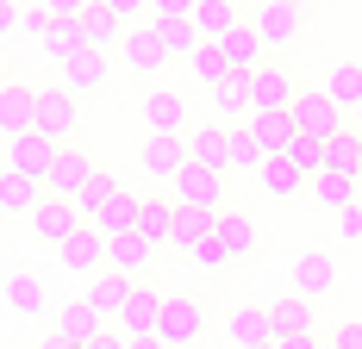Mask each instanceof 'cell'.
Instances as JSON below:
<instances>
[{"label": "cell", "instance_id": "cell-1", "mask_svg": "<svg viewBox=\"0 0 362 349\" xmlns=\"http://www.w3.org/2000/svg\"><path fill=\"white\" fill-rule=\"evenodd\" d=\"M206 324H213V312H206V300H200V293H163L156 337H163L169 349H194L200 337H206Z\"/></svg>", "mask_w": 362, "mask_h": 349}, {"label": "cell", "instance_id": "cell-2", "mask_svg": "<svg viewBox=\"0 0 362 349\" xmlns=\"http://www.w3.org/2000/svg\"><path fill=\"white\" fill-rule=\"evenodd\" d=\"M293 131H306V138H337V131H344V125H350V112H344V106L331 100L325 88H300V94H293Z\"/></svg>", "mask_w": 362, "mask_h": 349}, {"label": "cell", "instance_id": "cell-3", "mask_svg": "<svg viewBox=\"0 0 362 349\" xmlns=\"http://www.w3.org/2000/svg\"><path fill=\"white\" fill-rule=\"evenodd\" d=\"M37 131L50 143H69L75 131H81V94H69L63 81L37 88Z\"/></svg>", "mask_w": 362, "mask_h": 349}, {"label": "cell", "instance_id": "cell-4", "mask_svg": "<svg viewBox=\"0 0 362 349\" xmlns=\"http://www.w3.org/2000/svg\"><path fill=\"white\" fill-rule=\"evenodd\" d=\"M169 200L175 206H206V212H225V169H206V162H187V169L169 181Z\"/></svg>", "mask_w": 362, "mask_h": 349}, {"label": "cell", "instance_id": "cell-5", "mask_svg": "<svg viewBox=\"0 0 362 349\" xmlns=\"http://www.w3.org/2000/svg\"><path fill=\"white\" fill-rule=\"evenodd\" d=\"M250 25H256V37H262L269 50H288L293 37L306 32V6H300V0H256Z\"/></svg>", "mask_w": 362, "mask_h": 349}, {"label": "cell", "instance_id": "cell-6", "mask_svg": "<svg viewBox=\"0 0 362 349\" xmlns=\"http://www.w3.org/2000/svg\"><path fill=\"white\" fill-rule=\"evenodd\" d=\"M57 81L69 88V94H100L112 81V50H94V44H81L75 57L57 63Z\"/></svg>", "mask_w": 362, "mask_h": 349}, {"label": "cell", "instance_id": "cell-7", "mask_svg": "<svg viewBox=\"0 0 362 349\" xmlns=\"http://www.w3.org/2000/svg\"><path fill=\"white\" fill-rule=\"evenodd\" d=\"M57 268L75 275V280H94V275H100V268H107V237H100V225H81L69 244L57 249Z\"/></svg>", "mask_w": 362, "mask_h": 349}, {"label": "cell", "instance_id": "cell-8", "mask_svg": "<svg viewBox=\"0 0 362 349\" xmlns=\"http://www.w3.org/2000/svg\"><path fill=\"white\" fill-rule=\"evenodd\" d=\"M81 225H88V218H81V206H75V200H57V194H44V200H37V212H32L37 244H50V249H63Z\"/></svg>", "mask_w": 362, "mask_h": 349}, {"label": "cell", "instance_id": "cell-9", "mask_svg": "<svg viewBox=\"0 0 362 349\" xmlns=\"http://www.w3.org/2000/svg\"><path fill=\"white\" fill-rule=\"evenodd\" d=\"M213 231H218V244H225V256H231V268L250 262L256 249H262V225H256V212H244V206H225Z\"/></svg>", "mask_w": 362, "mask_h": 349}, {"label": "cell", "instance_id": "cell-10", "mask_svg": "<svg viewBox=\"0 0 362 349\" xmlns=\"http://www.w3.org/2000/svg\"><path fill=\"white\" fill-rule=\"evenodd\" d=\"M57 156H63V143H50L44 131H19V138H6V169H19V174H37V181H50Z\"/></svg>", "mask_w": 362, "mask_h": 349}, {"label": "cell", "instance_id": "cell-11", "mask_svg": "<svg viewBox=\"0 0 362 349\" xmlns=\"http://www.w3.org/2000/svg\"><path fill=\"white\" fill-rule=\"evenodd\" d=\"M187 162H194V156H187V138H163V131H150L144 150H138V169H144L150 181H163V187H169Z\"/></svg>", "mask_w": 362, "mask_h": 349}, {"label": "cell", "instance_id": "cell-12", "mask_svg": "<svg viewBox=\"0 0 362 349\" xmlns=\"http://www.w3.org/2000/svg\"><path fill=\"white\" fill-rule=\"evenodd\" d=\"M144 131L187 138V94H175V88H150L144 94Z\"/></svg>", "mask_w": 362, "mask_h": 349}, {"label": "cell", "instance_id": "cell-13", "mask_svg": "<svg viewBox=\"0 0 362 349\" xmlns=\"http://www.w3.org/2000/svg\"><path fill=\"white\" fill-rule=\"evenodd\" d=\"M37 131V88L25 81H0V138Z\"/></svg>", "mask_w": 362, "mask_h": 349}, {"label": "cell", "instance_id": "cell-14", "mask_svg": "<svg viewBox=\"0 0 362 349\" xmlns=\"http://www.w3.org/2000/svg\"><path fill=\"white\" fill-rule=\"evenodd\" d=\"M331 287H337L331 249H300V256H293V293H300V300H325Z\"/></svg>", "mask_w": 362, "mask_h": 349}, {"label": "cell", "instance_id": "cell-15", "mask_svg": "<svg viewBox=\"0 0 362 349\" xmlns=\"http://www.w3.org/2000/svg\"><path fill=\"white\" fill-rule=\"evenodd\" d=\"M225 337H231V349H250V343H275V318H269V306H256V300H244V306H231V312H225Z\"/></svg>", "mask_w": 362, "mask_h": 349}, {"label": "cell", "instance_id": "cell-16", "mask_svg": "<svg viewBox=\"0 0 362 349\" xmlns=\"http://www.w3.org/2000/svg\"><path fill=\"white\" fill-rule=\"evenodd\" d=\"M50 187L37 181V174H19V169H0V218H32L37 200H44Z\"/></svg>", "mask_w": 362, "mask_h": 349}, {"label": "cell", "instance_id": "cell-17", "mask_svg": "<svg viewBox=\"0 0 362 349\" xmlns=\"http://www.w3.org/2000/svg\"><path fill=\"white\" fill-rule=\"evenodd\" d=\"M156 318H163V287L138 280L132 300H125V312H119V331L125 337H156Z\"/></svg>", "mask_w": 362, "mask_h": 349}, {"label": "cell", "instance_id": "cell-18", "mask_svg": "<svg viewBox=\"0 0 362 349\" xmlns=\"http://www.w3.org/2000/svg\"><path fill=\"white\" fill-rule=\"evenodd\" d=\"M293 94H300V81H293L288 69H250V100H256V112H288L293 106Z\"/></svg>", "mask_w": 362, "mask_h": 349}, {"label": "cell", "instance_id": "cell-19", "mask_svg": "<svg viewBox=\"0 0 362 349\" xmlns=\"http://www.w3.org/2000/svg\"><path fill=\"white\" fill-rule=\"evenodd\" d=\"M119 50H125V69H138V75H156L163 63H169V50H163V37H156V25H125V37H119Z\"/></svg>", "mask_w": 362, "mask_h": 349}, {"label": "cell", "instance_id": "cell-20", "mask_svg": "<svg viewBox=\"0 0 362 349\" xmlns=\"http://www.w3.org/2000/svg\"><path fill=\"white\" fill-rule=\"evenodd\" d=\"M94 156H88V150H69V143H63V156H57V169H50V181H44V187H50V194H57V200H75V194H81V187H88V181H94Z\"/></svg>", "mask_w": 362, "mask_h": 349}, {"label": "cell", "instance_id": "cell-21", "mask_svg": "<svg viewBox=\"0 0 362 349\" xmlns=\"http://www.w3.org/2000/svg\"><path fill=\"white\" fill-rule=\"evenodd\" d=\"M132 287H138L132 275H112V268H100V275L81 287V300H88L100 318H119V312H125V300H132Z\"/></svg>", "mask_w": 362, "mask_h": 349}, {"label": "cell", "instance_id": "cell-22", "mask_svg": "<svg viewBox=\"0 0 362 349\" xmlns=\"http://www.w3.org/2000/svg\"><path fill=\"white\" fill-rule=\"evenodd\" d=\"M256 181H262V194H269V200H300V194L313 187L288 156H262V162H256Z\"/></svg>", "mask_w": 362, "mask_h": 349}, {"label": "cell", "instance_id": "cell-23", "mask_svg": "<svg viewBox=\"0 0 362 349\" xmlns=\"http://www.w3.org/2000/svg\"><path fill=\"white\" fill-rule=\"evenodd\" d=\"M187 156L231 174V131H225V125H194V131H187Z\"/></svg>", "mask_w": 362, "mask_h": 349}, {"label": "cell", "instance_id": "cell-24", "mask_svg": "<svg viewBox=\"0 0 362 349\" xmlns=\"http://www.w3.org/2000/svg\"><path fill=\"white\" fill-rule=\"evenodd\" d=\"M306 194H313L325 212H344V206H356V200H362V181H356V174H337V169H319Z\"/></svg>", "mask_w": 362, "mask_h": 349}, {"label": "cell", "instance_id": "cell-25", "mask_svg": "<svg viewBox=\"0 0 362 349\" xmlns=\"http://www.w3.org/2000/svg\"><path fill=\"white\" fill-rule=\"evenodd\" d=\"M150 249H169L175 237V200H138V225H132Z\"/></svg>", "mask_w": 362, "mask_h": 349}, {"label": "cell", "instance_id": "cell-26", "mask_svg": "<svg viewBox=\"0 0 362 349\" xmlns=\"http://www.w3.org/2000/svg\"><path fill=\"white\" fill-rule=\"evenodd\" d=\"M150 256H156V249H150L144 237H138V231H125V237H107V268H112V275H132V280H144Z\"/></svg>", "mask_w": 362, "mask_h": 349}, {"label": "cell", "instance_id": "cell-27", "mask_svg": "<svg viewBox=\"0 0 362 349\" xmlns=\"http://www.w3.org/2000/svg\"><path fill=\"white\" fill-rule=\"evenodd\" d=\"M75 25H81V37H88L94 50H119V37H125V19L112 13L107 0H94V6H88V13H81Z\"/></svg>", "mask_w": 362, "mask_h": 349}, {"label": "cell", "instance_id": "cell-28", "mask_svg": "<svg viewBox=\"0 0 362 349\" xmlns=\"http://www.w3.org/2000/svg\"><path fill=\"white\" fill-rule=\"evenodd\" d=\"M269 318H275V337H306V331H319V300H275L269 306Z\"/></svg>", "mask_w": 362, "mask_h": 349}, {"label": "cell", "instance_id": "cell-29", "mask_svg": "<svg viewBox=\"0 0 362 349\" xmlns=\"http://www.w3.org/2000/svg\"><path fill=\"white\" fill-rule=\"evenodd\" d=\"M57 331H63V337H69L75 349H88V343H94V337H100V331H107V318L94 312L88 300H69V306L57 312Z\"/></svg>", "mask_w": 362, "mask_h": 349}, {"label": "cell", "instance_id": "cell-30", "mask_svg": "<svg viewBox=\"0 0 362 349\" xmlns=\"http://www.w3.org/2000/svg\"><path fill=\"white\" fill-rule=\"evenodd\" d=\"M213 225H218V212H206V206H175V237H169V249H200L206 237H213Z\"/></svg>", "mask_w": 362, "mask_h": 349}, {"label": "cell", "instance_id": "cell-31", "mask_svg": "<svg viewBox=\"0 0 362 349\" xmlns=\"http://www.w3.org/2000/svg\"><path fill=\"white\" fill-rule=\"evenodd\" d=\"M319 88H325V94L344 106V112H356V106H362V63H350V57H344V63H331Z\"/></svg>", "mask_w": 362, "mask_h": 349}, {"label": "cell", "instance_id": "cell-32", "mask_svg": "<svg viewBox=\"0 0 362 349\" xmlns=\"http://www.w3.org/2000/svg\"><path fill=\"white\" fill-rule=\"evenodd\" d=\"M218 44H225V57H231V69H262V50H269V44H262V37H256V25L250 19H244V25H231V32L218 37Z\"/></svg>", "mask_w": 362, "mask_h": 349}, {"label": "cell", "instance_id": "cell-33", "mask_svg": "<svg viewBox=\"0 0 362 349\" xmlns=\"http://www.w3.org/2000/svg\"><path fill=\"white\" fill-rule=\"evenodd\" d=\"M213 106H218V119H250V112H256V100H250V75L231 69V75L213 88Z\"/></svg>", "mask_w": 362, "mask_h": 349}, {"label": "cell", "instance_id": "cell-34", "mask_svg": "<svg viewBox=\"0 0 362 349\" xmlns=\"http://www.w3.org/2000/svg\"><path fill=\"white\" fill-rule=\"evenodd\" d=\"M244 125H250V138L262 143L269 156H281V150L293 143V112H250Z\"/></svg>", "mask_w": 362, "mask_h": 349}, {"label": "cell", "instance_id": "cell-35", "mask_svg": "<svg viewBox=\"0 0 362 349\" xmlns=\"http://www.w3.org/2000/svg\"><path fill=\"white\" fill-rule=\"evenodd\" d=\"M231 25H244L238 0H200V6H194V32H200V37H213V44H218Z\"/></svg>", "mask_w": 362, "mask_h": 349}, {"label": "cell", "instance_id": "cell-36", "mask_svg": "<svg viewBox=\"0 0 362 349\" xmlns=\"http://www.w3.org/2000/svg\"><path fill=\"white\" fill-rule=\"evenodd\" d=\"M6 306H13L19 318H44L50 293H44V280H37V275H25V268H19V275L6 280Z\"/></svg>", "mask_w": 362, "mask_h": 349}, {"label": "cell", "instance_id": "cell-37", "mask_svg": "<svg viewBox=\"0 0 362 349\" xmlns=\"http://www.w3.org/2000/svg\"><path fill=\"white\" fill-rule=\"evenodd\" d=\"M325 169H337V174H362V131H356V125H344L337 138H325Z\"/></svg>", "mask_w": 362, "mask_h": 349}, {"label": "cell", "instance_id": "cell-38", "mask_svg": "<svg viewBox=\"0 0 362 349\" xmlns=\"http://www.w3.org/2000/svg\"><path fill=\"white\" fill-rule=\"evenodd\" d=\"M187 69H194V81H200V88H218V81L231 75V57H225V44H213V37H200V50L187 57Z\"/></svg>", "mask_w": 362, "mask_h": 349}, {"label": "cell", "instance_id": "cell-39", "mask_svg": "<svg viewBox=\"0 0 362 349\" xmlns=\"http://www.w3.org/2000/svg\"><path fill=\"white\" fill-rule=\"evenodd\" d=\"M81 44H88V37H81V25L50 13V25H44V57H57V63H63V57H75Z\"/></svg>", "mask_w": 362, "mask_h": 349}, {"label": "cell", "instance_id": "cell-40", "mask_svg": "<svg viewBox=\"0 0 362 349\" xmlns=\"http://www.w3.org/2000/svg\"><path fill=\"white\" fill-rule=\"evenodd\" d=\"M150 25H156V37H163V50H169V57H194V50H200L194 19H150Z\"/></svg>", "mask_w": 362, "mask_h": 349}, {"label": "cell", "instance_id": "cell-41", "mask_svg": "<svg viewBox=\"0 0 362 349\" xmlns=\"http://www.w3.org/2000/svg\"><path fill=\"white\" fill-rule=\"evenodd\" d=\"M119 194H125V187H119L112 174H94V181H88V187L75 194V206H81V218H100V212H107L112 200H119Z\"/></svg>", "mask_w": 362, "mask_h": 349}, {"label": "cell", "instance_id": "cell-42", "mask_svg": "<svg viewBox=\"0 0 362 349\" xmlns=\"http://www.w3.org/2000/svg\"><path fill=\"white\" fill-rule=\"evenodd\" d=\"M88 225H100V237H125V231L138 225V200H132V194H119V200H112L100 218H88Z\"/></svg>", "mask_w": 362, "mask_h": 349}, {"label": "cell", "instance_id": "cell-43", "mask_svg": "<svg viewBox=\"0 0 362 349\" xmlns=\"http://www.w3.org/2000/svg\"><path fill=\"white\" fill-rule=\"evenodd\" d=\"M281 156H288V162H293L300 174H306V181L325 169V143H319V138H306V131H293V143L281 150Z\"/></svg>", "mask_w": 362, "mask_h": 349}, {"label": "cell", "instance_id": "cell-44", "mask_svg": "<svg viewBox=\"0 0 362 349\" xmlns=\"http://www.w3.org/2000/svg\"><path fill=\"white\" fill-rule=\"evenodd\" d=\"M187 256H194V262H200L206 275H218V268H231V256H225V244H218V231H213V237H206L200 249H187Z\"/></svg>", "mask_w": 362, "mask_h": 349}, {"label": "cell", "instance_id": "cell-45", "mask_svg": "<svg viewBox=\"0 0 362 349\" xmlns=\"http://www.w3.org/2000/svg\"><path fill=\"white\" fill-rule=\"evenodd\" d=\"M337 237H344V244H362V200L337 212Z\"/></svg>", "mask_w": 362, "mask_h": 349}, {"label": "cell", "instance_id": "cell-46", "mask_svg": "<svg viewBox=\"0 0 362 349\" xmlns=\"http://www.w3.org/2000/svg\"><path fill=\"white\" fill-rule=\"evenodd\" d=\"M200 0H150V19H194Z\"/></svg>", "mask_w": 362, "mask_h": 349}, {"label": "cell", "instance_id": "cell-47", "mask_svg": "<svg viewBox=\"0 0 362 349\" xmlns=\"http://www.w3.org/2000/svg\"><path fill=\"white\" fill-rule=\"evenodd\" d=\"M331 349H362V318L337 324V331H331Z\"/></svg>", "mask_w": 362, "mask_h": 349}, {"label": "cell", "instance_id": "cell-48", "mask_svg": "<svg viewBox=\"0 0 362 349\" xmlns=\"http://www.w3.org/2000/svg\"><path fill=\"white\" fill-rule=\"evenodd\" d=\"M37 6H44V13H57V19H81L94 0H37Z\"/></svg>", "mask_w": 362, "mask_h": 349}, {"label": "cell", "instance_id": "cell-49", "mask_svg": "<svg viewBox=\"0 0 362 349\" xmlns=\"http://www.w3.org/2000/svg\"><path fill=\"white\" fill-rule=\"evenodd\" d=\"M25 25V13H19V0H0V37H13Z\"/></svg>", "mask_w": 362, "mask_h": 349}, {"label": "cell", "instance_id": "cell-50", "mask_svg": "<svg viewBox=\"0 0 362 349\" xmlns=\"http://www.w3.org/2000/svg\"><path fill=\"white\" fill-rule=\"evenodd\" d=\"M88 349H132V337H125V331H112V324H107V331H100V337H94Z\"/></svg>", "mask_w": 362, "mask_h": 349}, {"label": "cell", "instance_id": "cell-51", "mask_svg": "<svg viewBox=\"0 0 362 349\" xmlns=\"http://www.w3.org/2000/svg\"><path fill=\"white\" fill-rule=\"evenodd\" d=\"M107 6H112V13H119V19H125V25H132V19H138V13H144V6H150V0H107Z\"/></svg>", "mask_w": 362, "mask_h": 349}, {"label": "cell", "instance_id": "cell-52", "mask_svg": "<svg viewBox=\"0 0 362 349\" xmlns=\"http://www.w3.org/2000/svg\"><path fill=\"white\" fill-rule=\"evenodd\" d=\"M275 349H319V331H306V337H275Z\"/></svg>", "mask_w": 362, "mask_h": 349}, {"label": "cell", "instance_id": "cell-53", "mask_svg": "<svg viewBox=\"0 0 362 349\" xmlns=\"http://www.w3.org/2000/svg\"><path fill=\"white\" fill-rule=\"evenodd\" d=\"M37 349H75V343H69V337H63V331H50V337H44V343H37Z\"/></svg>", "mask_w": 362, "mask_h": 349}, {"label": "cell", "instance_id": "cell-54", "mask_svg": "<svg viewBox=\"0 0 362 349\" xmlns=\"http://www.w3.org/2000/svg\"><path fill=\"white\" fill-rule=\"evenodd\" d=\"M132 349H169L163 337H132Z\"/></svg>", "mask_w": 362, "mask_h": 349}, {"label": "cell", "instance_id": "cell-55", "mask_svg": "<svg viewBox=\"0 0 362 349\" xmlns=\"http://www.w3.org/2000/svg\"><path fill=\"white\" fill-rule=\"evenodd\" d=\"M350 125H356V131H362V106H356V112H350Z\"/></svg>", "mask_w": 362, "mask_h": 349}, {"label": "cell", "instance_id": "cell-56", "mask_svg": "<svg viewBox=\"0 0 362 349\" xmlns=\"http://www.w3.org/2000/svg\"><path fill=\"white\" fill-rule=\"evenodd\" d=\"M0 81H6V50H0Z\"/></svg>", "mask_w": 362, "mask_h": 349}, {"label": "cell", "instance_id": "cell-57", "mask_svg": "<svg viewBox=\"0 0 362 349\" xmlns=\"http://www.w3.org/2000/svg\"><path fill=\"white\" fill-rule=\"evenodd\" d=\"M250 349H275V343H250Z\"/></svg>", "mask_w": 362, "mask_h": 349}, {"label": "cell", "instance_id": "cell-58", "mask_svg": "<svg viewBox=\"0 0 362 349\" xmlns=\"http://www.w3.org/2000/svg\"><path fill=\"white\" fill-rule=\"evenodd\" d=\"M319 349H331V343H319Z\"/></svg>", "mask_w": 362, "mask_h": 349}, {"label": "cell", "instance_id": "cell-59", "mask_svg": "<svg viewBox=\"0 0 362 349\" xmlns=\"http://www.w3.org/2000/svg\"><path fill=\"white\" fill-rule=\"evenodd\" d=\"M356 181H362V174H356Z\"/></svg>", "mask_w": 362, "mask_h": 349}]
</instances>
